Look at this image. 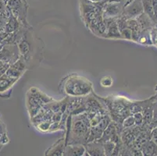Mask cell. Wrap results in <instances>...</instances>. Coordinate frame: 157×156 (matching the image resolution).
<instances>
[{
  "label": "cell",
  "mask_w": 157,
  "mask_h": 156,
  "mask_svg": "<svg viewBox=\"0 0 157 156\" xmlns=\"http://www.w3.org/2000/svg\"><path fill=\"white\" fill-rule=\"evenodd\" d=\"M90 129V120L86 112L77 115H70L67 120V127L65 131L66 145L86 144L89 137Z\"/></svg>",
  "instance_id": "cell-1"
},
{
  "label": "cell",
  "mask_w": 157,
  "mask_h": 156,
  "mask_svg": "<svg viewBox=\"0 0 157 156\" xmlns=\"http://www.w3.org/2000/svg\"><path fill=\"white\" fill-rule=\"evenodd\" d=\"M106 2L95 3L90 0H81V17L86 27L95 35L102 38L105 32L102 10Z\"/></svg>",
  "instance_id": "cell-2"
},
{
  "label": "cell",
  "mask_w": 157,
  "mask_h": 156,
  "mask_svg": "<svg viewBox=\"0 0 157 156\" xmlns=\"http://www.w3.org/2000/svg\"><path fill=\"white\" fill-rule=\"evenodd\" d=\"M61 86L62 91L71 97L87 96L93 91V85L89 80L75 74L66 77L59 84Z\"/></svg>",
  "instance_id": "cell-3"
},
{
  "label": "cell",
  "mask_w": 157,
  "mask_h": 156,
  "mask_svg": "<svg viewBox=\"0 0 157 156\" xmlns=\"http://www.w3.org/2000/svg\"><path fill=\"white\" fill-rule=\"evenodd\" d=\"M53 98L40 91L38 88L32 87L26 94V105L30 117L35 116L44 105L50 102Z\"/></svg>",
  "instance_id": "cell-4"
},
{
  "label": "cell",
  "mask_w": 157,
  "mask_h": 156,
  "mask_svg": "<svg viewBox=\"0 0 157 156\" xmlns=\"http://www.w3.org/2000/svg\"><path fill=\"white\" fill-rule=\"evenodd\" d=\"M5 4L20 23L25 27L28 26L26 21L27 9L28 7L26 0H6Z\"/></svg>",
  "instance_id": "cell-5"
},
{
  "label": "cell",
  "mask_w": 157,
  "mask_h": 156,
  "mask_svg": "<svg viewBox=\"0 0 157 156\" xmlns=\"http://www.w3.org/2000/svg\"><path fill=\"white\" fill-rule=\"evenodd\" d=\"M21 57L17 44H4L0 48V61L7 65H11Z\"/></svg>",
  "instance_id": "cell-6"
},
{
  "label": "cell",
  "mask_w": 157,
  "mask_h": 156,
  "mask_svg": "<svg viewBox=\"0 0 157 156\" xmlns=\"http://www.w3.org/2000/svg\"><path fill=\"white\" fill-rule=\"evenodd\" d=\"M111 121H112V120H111L110 116H109V115L108 114V115H105V116L103 117V119H102L97 125L91 127L88 142L100 139L102 134H103L104 131H105V128L108 127V125L110 124Z\"/></svg>",
  "instance_id": "cell-7"
},
{
  "label": "cell",
  "mask_w": 157,
  "mask_h": 156,
  "mask_svg": "<svg viewBox=\"0 0 157 156\" xmlns=\"http://www.w3.org/2000/svg\"><path fill=\"white\" fill-rule=\"evenodd\" d=\"M144 12L142 0H133L124 8L121 17L125 19H134Z\"/></svg>",
  "instance_id": "cell-8"
},
{
  "label": "cell",
  "mask_w": 157,
  "mask_h": 156,
  "mask_svg": "<svg viewBox=\"0 0 157 156\" xmlns=\"http://www.w3.org/2000/svg\"><path fill=\"white\" fill-rule=\"evenodd\" d=\"M124 6L120 2L108 1L105 4L102 10L103 18H118L121 17Z\"/></svg>",
  "instance_id": "cell-9"
},
{
  "label": "cell",
  "mask_w": 157,
  "mask_h": 156,
  "mask_svg": "<svg viewBox=\"0 0 157 156\" xmlns=\"http://www.w3.org/2000/svg\"><path fill=\"white\" fill-rule=\"evenodd\" d=\"M117 18H103L105 26V32L103 38L109 39H122L121 32L117 24Z\"/></svg>",
  "instance_id": "cell-10"
},
{
  "label": "cell",
  "mask_w": 157,
  "mask_h": 156,
  "mask_svg": "<svg viewBox=\"0 0 157 156\" xmlns=\"http://www.w3.org/2000/svg\"><path fill=\"white\" fill-rule=\"evenodd\" d=\"M86 149V155L90 156H103L105 155L103 148V143L100 140L90 141L85 144Z\"/></svg>",
  "instance_id": "cell-11"
},
{
  "label": "cell",
  "mask_w": 157,
  "mask_h": 156,
  "mask_svg": "<svg viewBox=\"0 0 157 156\" xmlns=\"http://www.w3.org/2000/svg\"><path fill=\"white\" fill-rule=\"evenodd\" d=\"M86 149L85 144H67L65 146L63 155L66 156H83L85 155Z\"/></svg>",
  "instance_id": "cell-12"
},
{
  "label": "cell",
  "mask_w": 157,
  "mask_h": 156,
  "mask_svg": "<svg viewBox=\"0 0 157 156\" xmlns=\"http://www.w3.org/2000/svg\"><path fill=\"white\" fill-rule=\"evenodd\" d=\"M66 146L65 137L60 138L53 145H52L45 153V155H53V156H61L63 155L64 149Z\"/></svg>",
  "instance_id": "cell-13"
},
{
  "label": "cell",
  "mask_w": 157,
  "mask_h": 156,
  "mask_svg": "<svg viewBox=\"0 0 157 156\" xmlns=\"http://www.w3.org/2000/svg\"><path fill=\"white\" fill-rule=\"evenodd\" d=\"M18 48H19L20 54L22 57H24V59L26 60L27 63H28V60H29L30 53H31V44L28 41L27 38L25 33H24V36L22 37L19 42L17 43Z\"/></svg>",
  "instance_id": "cell-14"
},
{
  "label": "cell",
  "mask_w": 157,
  "mask_h": 156,
  "mask_svg": "<svg viewBox=\"0 0 157 156\" xmlns=\"http://www.w3.org/2000/svg\"><path fill=\"white\" fill-rule=\"evenodd\" d=\"M19 80L16 78H12V77L7 76L5 73L0 76V94L6 93L8 91H11L13 84Z\"/></svg>",
  "instance_id": "cell-15"
},
{
  "label": "cell",
  "mask_w": 157,
  "mask_h": 156,
  "mask_svg": "<svg viewBox=\"0 0 157 156\" xmlns=\"http://www.w3.org/2000/svg\"><path fill=\"white\" fill-rule=\"evenodd\" d=\"M135 19L138 21L140 28H141L142 31L150 30L155 25V23L153 22V21L144 12L142 14H140L138 17H137Z\"/></svg>",
  "instance_id": "cell-16"
},
{
  "label": "cell",
  "mask_w": 157,
  "mask_h": 156,
  "mask_svg": "<svg viewBox=\"0 0 157 156\" xmlns=\"http://www.w3.org/2000/svg\"><path fill=\"white\" fill-rule=\"evenodd\" d=\"M142 5H143L144 13L150 17L151 19L153 21V22L155 23V24H156L155 14H154L153 6H152V0H142Z\"/></svg>",
  "instance_id": "cell-17"
},
{
  "label": "cell",
  "mask_w": 157,
  "mask_h": 156,
  "mask_svg": "<svg viewBox=\"0 0 157 156\" xmlns=\"http://www.w3.org/2000/svg\"><path fill=\"white\" fill-rule=\"evenodd\" d=\"M137 42H139L143 45H151L152 44L150 37V30H145L141 31L140 36Z\"/></svg>",
  "instance_id": "cell-18"
},
{
  "label": "cell",
  "mask_w": 157,
  "mask_h": 156,
  "mask_svg": "<svg viewBox=\"0 0 157 156\" xmlns=\"http://www.w3.org/2000/svg\"><path fill=\"white\" fill-rule=\"evenodd\" d=\"M4 73H5L7 76L12 77V78H16V79L18 80H19L21 77V76L24 74V72H22V71H21L20 70L15 68V67H13L11 65L9 66V67L6 70V71Z\"/></svg>",
  "instance_id": "cell-19"
},
{
  "label": "cell",
  "mask_w": 157,
  "mask_h": 156,
  "mask_svg": "<svg viewBox=\"0 0 157 156\" xmlns=\"http://www.w3.org/2000/svg\"><path fill=\"white\" fill-rule=\"evenodd\" d=\"M116 147V143L112 141H107L103 143V148L105 155H112L113 150Z\"/></svg>",
  "instance_id": "cell-20"
},
{
  "label": "cell",
  "mask_w": 157,
  "mask_h": 156,
  "mask_svg": "<svg viewBox=\"0 0 157 156\" xmlns=\"http://www.w3.org/2000/svg\"><path fill=\"white\" fill-rule=\"evenodd\" d=\"M51 124H52V121H50V120H47V121H43V122L39 123V124H36V125H35L34 127H35L38 131H41V132L48 133Z\"/></svg>",
  "instance_id": "cell-21"
},
{
  "label": "cell",
  "mask_w": 157,
  "mask_h": 156,
  "mask_svg": "<svg viewBox=\"0 0 157 156\" xmlns=\"http://www.w3.org/2000/svg\"><path fill=\"white\" fill-rule=\"evenodd\" d=\"M113 81L111 76H105L100 81L101 86L104 88H109L113 85Z\"/></svg>",
  "instance_id": "cell-22"
},
{
  "label": "cell",
  "mask_w": 157,
  "mask_h": 156,
  "mask_svg": "<svg viewBox=\"0 0 157 156\" xmlns=\"http://www.w3.org/2000/svg\"><path fill=\"white\" fill-rule=\"evenodd\" d=\"M122 125L124 127V128H127V127H131L132 126L135 125V119H134L133 115H131V116H128V117L124 120L122 123Z\"/></svg>",
  "instance_id": "cell-23"
},
{
  "label": "cell",
  "mask_w": 157,
  "mask_h": 156,
  "mask_svg": "<svg viewBox=\"0 0 157 156\" xmlns=\"http://www.w3.org/2000/svg\"><path fill=\"white\" fill-rule=\"evenodd\" d=\"M134 119L135 121V125L142 126L143 124V114L142 113V112H138L133 113Z\"/></svg>",
  "instance_id": "cell-24"
},
{
  "label": "cell",
  "mask_w": 157,
  "mask_h": 156,
  "mask_svg": "<svg viewBox=\"0 0 157 156\" xmlns=\"http://www.w3.org/2000/svg\"><path fill=\"white\" fill-rule=\"evenodd\" d=\"M121 34V37H122V39L125 40H129L131 41V31L128 28H126L125 29L122 30V31H120Z\"/></svg>",
  "instance_id": "cell-25"
},
{
  "label": "cell",
  "mask_w": 157,
  "mask_h": 156,
  "mask_svg": "<svg viewBox=\"0 0 157 156\" xmlns=\"http://www.w3.org/2000/svg\"><path fill=\"white\" fill-rule=\"evenodd\" d=\"M150 37L152 42L157 45V30L152 29V31H150Z\"/></svg>",
  "instance_id": "cell-26"
},
{
  "label": "cell",
  "mask_w": 157,
  "mask_h": 156,
  "mask_svg": "<svg viewBox=\"0 0 157 156\" xmlns=\"http://www.w3.org/2000/svg\"><path fill=\"white\" fill-rule=\"evenodd\" d=\"M109 1H110V2H120V3H121L123 6H124L125 7L127 5H128L130 2H132L133 0H109Z\"/></svg>",
  "instance_id": "cell-27"
},
{
  "label": "cell",
  "mask_w": 157,
  "mask_h": 156,
  "mask_svg": "<svg viewBox=\"0 0 157 156\" xmlns=\"http://www.w3.org/2000/svg\"><path fill=\"white\" fill-rule=\"evenodd\" d=\"M8 35H9V33L6 32V31H2V32H0V45L3 42V41L6 39V38Z\"/></svg>",
  "instance_id": "cell-28"
},
{
  "label": "cell",
  "mask_w": 157,
  "mask_h": 156,
  "mask_svg": "<svg viewBox=\"0 0 157 156\" xmlns=\"http://www.w3.org/2000/svg\"><path fill=\"white\" fill-rule=\"evenodd\" d=\"M91 2H95V3H102V2H106L109 0H90Z\"/></svg>",
  "instance_id": "cell-29"
},
{
  "label": "cell",
  "mask_w": 157,
  "mask_h": 156,
  "mask_svg": "<svg viewBox=\"0 0 157 156\" xmlns=\"http://www.w3.org/2000/svg\"><path fill=\"white\" fill-rule=\"evenodd\" d=\"M2 74H3V72H2V71H0V76L2 75Z\"/></svg>",
  "instance_id": "cell-30"
},
{
  "label": "cell",
  "mask_w": 157,
  "mask_h": 156,
  "mask_svg": "<svg viewBox=\"0 0 157 156\" xmlns=\"http://www.w3.org/2000/svg\"><path fill=\"white\" fill-rule=\"evenodd\" d=\"M2 1H3L4 2H6V0H2Z\"/></svg>",
  "instance_id": "cell-31"
}]
</instances>
